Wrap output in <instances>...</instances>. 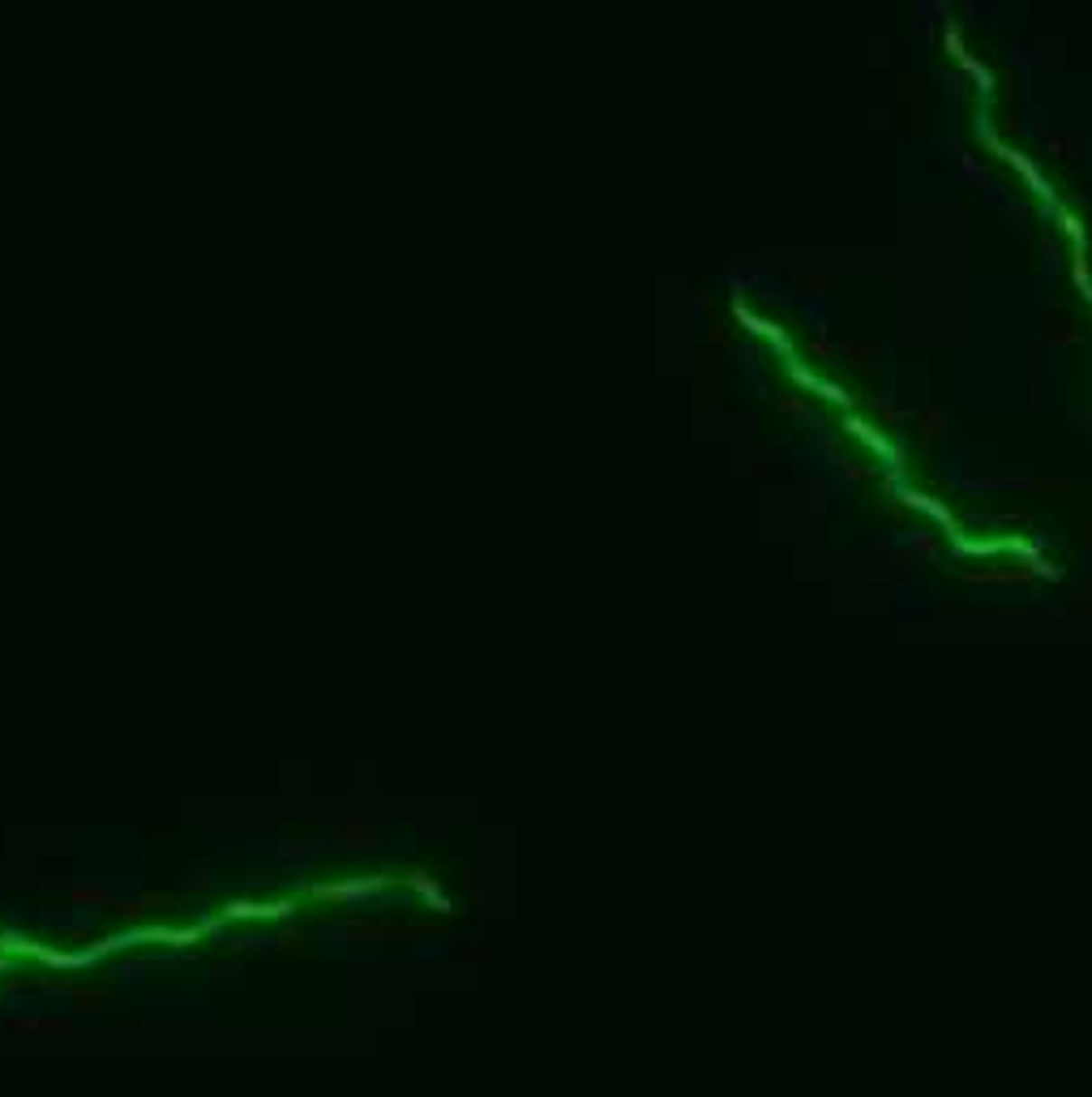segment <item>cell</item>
Segmentation results:
<instances>
[{
	"label": "cell",
	"instance_id": "1",
	"mask_svg": "<svg viewBox=\"0 0 1092 1097\" xmlns=\"http://www.w3.org/2000/svg\"><path fill=\"white\" fill-rule=\"evenodd\" d=\"M985 142H990V147H994V150H998V155H1007V159H1011V164H1015V167H1020V172H1024V181H1028V184H1032V189H1037V194H1050V184H1045V181H1041V176H1037V167H1032V164H1028V159H1024V155H1020V150H1011V147H1003V142H994V137H985Z\"/></svg>",
	"mask_w": 1092,
	"mask_h": 1097
},
{
	"label": "cell",
	"instance_id": "3",
	"mask_svg": "<svg viewBox=\"0 0 1092 1097\" xmlns=\"http://www.w3.org/2000/svg\"><path fill=\"white\" fill-rule=\"evenodd\" d=\"M793 377H797L801 386H810V391L827 394V399H840V403H844V399H848V394L840 391V386H832V382H818V377L810 374V369H805V364H797V361H793Z\"/></svg>",
	"mask_w": 1092,
	"mask_h": 1097
},
{
	"label": "cell",
	"instance_id": "2",
	"mask_svg": "<svg viewBox=\"0 0 1092 1097\" xmlns=\"http://www.w3.org/2000/svg\"><path fill=\"white\" fill-rule=\"evenodd\" d=\"M737 313H741V322H746L750 330H758V335H767V339H776V347H780V352H788V335H780V330L771 326V322H763V317H754V313L746 309L741 300H737Z\"/></svg>",
	"mask_w": 1092,
	"mask_h": 1097
}]
</instances>
